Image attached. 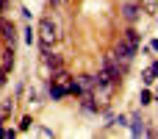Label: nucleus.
I'll return each mask as SVG.
<instances>
[{
  "label": "nucleus",
  "instance_id": "obj_10",
  "mask_svg": "<svg viewBox=\"0 0 158 139\" xmlns=\"http://www.w3.org/2000/svg\"><path fill=\"white\" fill-rule=\"evenodd\" d=\"M156 78H158V61H153V64L142 72V81H144V84H153Z\"/></svg>",
  "mask_w": 158,
  "mask_h": 139
},
{
  "label": "nucleus",
  "instance_id": "obj_17",
  "mask_svg": "<svg viewBox=\"0 0 158 139\" xmlns=\"http://www.w3.org/2000/svg\"><path fill=\"white\" fill-rule=\"evenodd\" d=\"M25 42H28V45L33 42V31H31V28H25Z\"/></svg>",
  "mask_w": 158,
  "mask_h": 139
},
{
  "label": "nucleus",
  "instance_id": "obj_19",
  "mask_svg": "<svg viewBox=\"0 0 158 139\" xmlns=\"http://www.w3.org/2000/svg\"><path fill=\"white\" fill-rule=\"evenodd\" d=\"M150 50H156V53H158V39H156V42H150Z\"/></svg>",
  "mask_w": 158,
  "mask_h": 139
},
{
  "label": "nucleus",
  "instance_id": "obj_2",
  "mask_svg": "<svg viewBox=\"0 0 158 139\" xmlns=\"http://www.w3.org/2000/svg\"><path fill=\"white\" fill-rule=\"evenodd\" d=\"M56 42H58V25L50 17H44L39 22V45H42V50H50Z\"/></svg>",
  "mask_w": 158,
  "mask_h": 139
},
{
  "label": "nucleus",
  "instance_id": "obj_3",
  "mask_svg": "<svg viewBox=\"0 0 158 139\" xmlns=\"http://www.w3.org/2000/svg\"><path fill=\"white\" fill-rule=\"evenodd\" d=\"M136 50H139V33H136V31L131 28V31H125V39H122V42L117 45V50H114V53H117L119 59L131 61V59L136 56Z\"/></svg>",
  "mask_w": 158,
  "mask_h": 139
},
{
  "label": "nucleus",
  "instance_id": "obj_11",
  "mask_svg": "<svg viewBox=\"0 0 158 139\" xmlns=\"http://www.w3.org/2000/svg\"><path fill=\"white\" fill-rule=\"evenodd\" d=\"M11 67H14V47H8V50L3 53V70L11 72Z\"/></svg>",
  "mask_w": 158,
  "mask_h": 139
},
{
  "label": "nucleus",
  "instance_id": "obj_4",
  "mask_svg": "<svg viewBox=\"0 0 158 139\" xmlns=\"http://www.w3.org/2000/svg\"><path fill=\"white\" fill-rule=\"evenodd\" d=\"M94 89V75H81V78H72V95H86Z\"/></svg>",
  "mask_w": 158,
  "mask_h": 139
},
{
  "label": "nucleus",
  "instance_id": "obj_9",
  "mask_svg": "<svg viewBox=\"0 0 158 139\" xmlns=\"http://www.w3.org/2000/svg\"><path fill=\"white\" fill-rule=\"evenodd\" d=\"M131 134H133V137H144V134H147V125H144L142 117H133V120H131Z\"/></svg>",
  "mask_w": 158,
  "mask_h": 139
},
{
  "label": "nucleus",
  "instance_id": "obj_14",
  "mask_svg": "<svg viewBox=\"0 0 158 139\" xmlns=\"http://www.w3.org/2000/svg\"><path fill=\"white\" fill-rule=\"evenodd\" d=\"M139 100H142V106H150V103H153V92H147V89H144V92L139 95Z\"/></svg>",
  "mask_w": 158,
  "mask_h": 139
},
{
  "label": "nucleus",
  "instance_id": "obj_8",
  "mask_svg": "<svg viewBox=\"0 0 158 139\" xmlns=\"http://www.w3.org/2000/svg\"><path fill=\"white\" fill-rule=\"evenodd\" d=\"M139 14H142V6H139V3H125V6H122V17H125L128 22H136Z\"/></svg>",
  "mask_w": 158,
  "mask_h": 139
},
{
  "label": "nucleus",
  "instance_id": "obj_21",
  "mask_svg": "<svg viewBox=\"0 0 158 139\" xmlns=\"http://www.w3.org/2000/svg\"><path fill=\"white\" fill-rule=\"evenodd\" d=\"M156 98H158V92H156Z\"/></svg>",
  "mask_w": 158,
  "mask_h": 139
},
{
  "label": "nucleus",
  "instance_id": "obj_1",
  "mask_svg": "<svg viewBox=\"0 0 158 139\" xmlns=\"http://www.w3.org/2000/svg\"><path fill=\"white\" fill-rule=\"evenodd\" d=\"M47 95H50L53 100H61V98L72 95V75H67L64 70H56V72H53V81H50V86H47Z\"/></svg>",
  "mask_w": 158,
  "mask_h": 139
},
{
  "label": "nucleus",
  "instance_id": "obj_15",
  "mask_svg": "<svg viewBox=\"0 0 158 139\" xmlns=\"http://www.w3.org/2000/svg\"><path fill=\"white\" fill-rule=\"evenodd\" d=\"M31 125H33V120H31V117H22V123H19V131H28Z\"/></svg>",
  "mask_w": 158,
  "mask_h": 139
},
{
  "label": "nucleus",
  "instance_id": "obj_20",
  "mask_svg": "<svg viewBox=\"0 0 158 139\" xmlns=\"http://www.w3.org/2000/svg\"><path fill=\"white\" fill-rule=\"evenodd\" d=\"M61 3H64V0H50V6H61Z\"/></svg>",
  "mask_w": 158,
  "mask_h": 139
},
{
  "label": "nucleus",
  "instance_id": "obj_5",
  "mask_svg": "<svg viewBox=\"0 0 158 139\" xmlns=\"http://www.w3.org/2000/svg\"><path fill=\"white\" fill-rule=\"evenodd\" d=\"M0 36L6 39L8 47H14V45H17V25H14L11 20H0Z\"/></svg>",
  "mask_w": 158,
  "mask_h": 139
},
{
  "label": "nucleus",
  "instance_id": "obj_7",
  "mask_svg": "<svg viewBox=\"0 0 158 139\" xmlns=\"http://www.w3.org/2000/svg\"><path fill=\"white\" fill-rule=\"evenodd\" d=\"M81 106H83V111H89V114H97V111H100V103H97V98H94L92 92L81 95Z\"/></svg>",
  "mask_w": 158,
  "mask_h": 139
},
{
  "label": "nucleus",
  "instance_id": "obj_13",
  "mask_svg": "<svg viewBox=\"0 0 158 139\" xmlns=\"http://www.w3.org/2000/svg\"><path fill=\"white\" fill-rule=\"evenodd\" d=\"M139 6H142V11H147V14H156L158 11V0H139Z\"/></svg>",
  "mask_w": 158,
  "mask_h": 139
},
{
  "label": "nucleus",
  "instance_id": "obj_16",
  "mask_svg": "<svg viewBox=\"0 0 158 139\" xmlns=\"http://www.w3.org/2000/svg\"><path fill=\"white\" fill-rule=\"evenodd\" d=\"M11 137H14L11 128H0V139H11Z\"/></svg>",
  "mask_w": 158,
  "mask_h": 139
},
{
  "label": "nucleus",
  "instance_id": "obj_12",
  "mask_svg": "<svg viewBox=\"0 0 158 139\" xmlns=\"http://www.w3.org/2000/svg\"><path fill=\"white\" fill-rule=\"evenodd\" d=\"M11 111H14V100L8 98V100L3 103V109H0V123H6V120L11 117Z\"/></svg>",
  "mask_w": 158,
  "mask_h": 139
},
{
  "label": "nucleus",
  "instance_id": "obj_6",
  "mask_svg": "<svg viewBox=\"0 0 158 139\" xmlns=\"http://www.w3.org/2000/svg\"><path fill=\"white\" fill-rule=\"evenodd\" d=\"M42 61H44V67H47V70H53V72L64 67L61 56H56V53H50V50H42Z\"/></svg>",
  "mask_w": 158,
  "mask_h": 139
},
{
  "label": "nucleus",
  "instance_id": "obj_18",
  "mask_svg": "<svg viewBox=\"0 0 158 139\" xmlns=\"http://www.w3.org/2000/svg\"><path fill=\"white\" fill-rule=\"evenodd\" d=\"M8 3H11V0H0V14H3L6 8H8Z\"/></svg>",
  "mask_w": 158,
  "mask_h": 139
}]
</instances>
